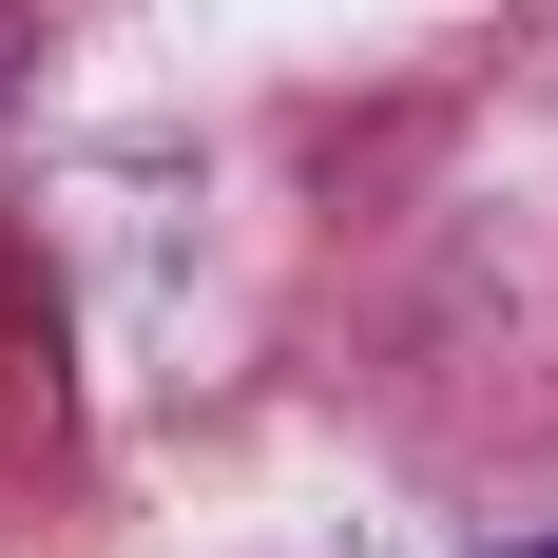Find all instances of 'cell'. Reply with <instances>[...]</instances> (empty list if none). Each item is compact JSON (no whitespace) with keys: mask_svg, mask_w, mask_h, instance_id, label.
I'll return each instance as SVG.
<instances>
[{"mask_svg":"<svg viewBox=\"0 0 558 558\" xmlns=\"http://www.w3.org/2000/svg\"><path fill=\"white\" fill-rule=\"evenodd\" d=\"M0 58H20V20H0Z\"/></svg>","mask_w":558,"mask_h":558,"instance_id":"obj_2","label":"cell"},{"mask_svg":"<svg viewBox=\"0 0 558 558\" xmlns=\"http://www.w3.org/2000/svg\"><path fill=\"white\" fill-rule=\"evenodd\" d=\"M0 386H20V251H0Z\"/></svg>","mask_w":558,"mask_h":558,"instance_id":"obj_1","label":"cell"},{"mask_svg":"<svg viewBox=\"0 0 558 558\" xmlns=\"http://www.w3.org/2000/svg\"><path fill=\"white\" fill-rule=\"evenodd\" d=\"M539 558H558V539H539Z\"/></svg>","mask_w":558,"mask_h":558,"instance_id":"obj_3","label":"cell"}]
</instances>
